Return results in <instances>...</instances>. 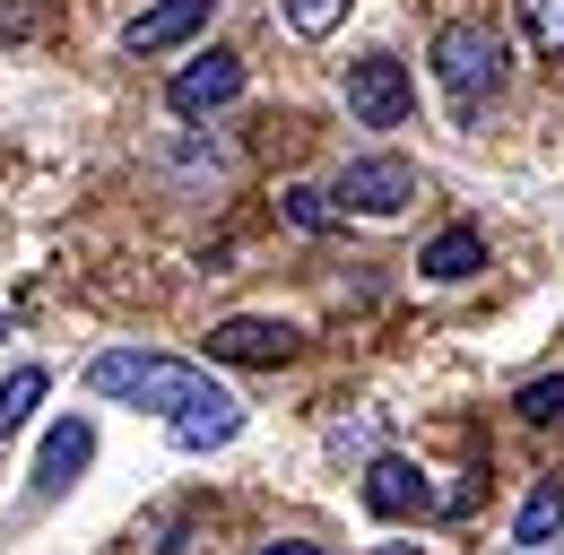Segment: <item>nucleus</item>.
I'll list each match as a JSON object with an SVG mask.
<instances>
[{
    "label": "nucleus",
    "instance_id": "22",
    "mask_svg": "<svg viewBox=\"0 0 564 555\" xmlns=\"http://www.w3.org/2000/svg\"><path fill=\"white\" fill-rule=\"evenodd\" d=\"M503 555H556V547H521V538H512V547H503Z\"/></svg>",
    "mask_w": 564,
    "mask_h": 555
},
{
    "label": "nucleus",
    "instance_id": "1",
    "mask_svg": "<svg viewBox=\"0 0 564 555\" xmlns=\"http://www.w3.org/2000/svg\"><path fill=\"white\" fill-rule=\"evenodd\" d=\"M434 78H443L452 122H478L495 96H503V35H495L487 18H452L434 35Z\"/></svg>",
    "mask_w": 564,
    "mask_h": 555
},
{
    "label": "nucleus",
    "instance_id": "5",
    "mask_svg": "<svg viewBox=\"0 0 564 555\" xmlns=\"http://www.w3.org/2000/svg\"><path fill=\"white\" fill-rule=\"evenodd\" d=\"M235 96H243V62H235L226 44H209L200 62H183V69H174V87H165V105H174L183 122H209V113H226Z\"/></svg>",
    "mask_w": 564,
    "mask_h": 555
},
{
    "label": "nucleus",
    "instance_id": "9",
    "mask_svg": "<svg viewBox=\"0 0 564 555\" xmlns=\"http://www.w3.org/2000/svg\"><path fill=\"white\" fill-rule=\"evenodd\" d=\"M165 425H174V451H217V443H235V434H243V400L209 382L192 409H174Z\"/></svg>",
    "mask_w": 564,
    "mask_h": 555
},
{
    "label": "nucleus",
    "instance_id": "21",
    "mask_svg": "<svg viewBox=\"0 0 564 555\" xmlns=\"http://www.w3.org/2000/svg\"><path fill=\"white\" fill-rule=\"evenodd\" d=\"M261 555H322V547H313V538H270Z\"/></svg>",
    "mask_w": 564,
    "mask_h": 555
},
{
    "label": "nucleus",
    "instance_id": "13",
    "mask_svg": "<svg viewBox=\"0 0 564 555\" xmlns=\"http://www.w3.org/2000/svg\"><path fill=\"white\" fill-rule=\"evenodd\" d=\"M35 400H44V364H18V373L0 382V443H9V434L35 416Z\"/></svg>",
    "mask_w": 564,
    "mask_h": 555
},
{
    "label": "nucleus",
    "instance_id": "6",
    "mask_svg": "<svg viewBox=\"0 0 564 555\" xmlns=\"http://www.w3.org/2000/svg\"><path fill=\"white\" fill-rule=\"evenodd\" d=\"M295 347H304V330H295V322H270V313H235V322L209 330L217 364H286Z\"/></svg>",
    "mask_w": 564,
    "mask_h": 555
},
{
    "label": "nucleus",
    "instance_id": "24",
    "mask_svg": "<svg viewBox=\"0 0 564 555\" xmlns=\"http://www.w3.org/2000/svg\"><path fill=\"white\" fill-rule=\"evenodd\" d=\"M0 339H9V313H0Z\"/></svg>",
    "mask_w": 564,
    "mask_h": 555
},
{
    "label": "nucleus",
    "instance_id": "8",
    "mask_svg": "<svg viewBox=\"0 0 564 555\" xmlns=\"http://www.w3.org/2000/svg\"><path fill=\"white\" fill-rule=\"evenodd\" d=\"M209 18H217V0H156V9H140V18L122 26V44H131V53H174V44H192Z\"/></svg>",
    "mask_w": 564,
    "mask_h": 555
},
{
    "label": "nucleus",
    "instance_id": "3",
    "mask_svg": "<svg viewBox=\"0 0 564 555\" xmlns=\"http://www.w3.org/2000/svg\"><path fill=\"white\" fill-rule=\"evenodd\" d=\"M348 113L365 122V131H400V122L417 113L409 69L391 62V53H365V62H348Z\"/></svg>",
    "mask_w": 564,
    "mask_h": 555
},
{
    "label": "nucleus",
    "instance_id": "15",
    "mask_svg": "<svg viewBox=\"0 0 564 555\" xmlns=\"http://www.w3.org/2000/svg\"><path fill=\"white\" fill-rule=\"evenodd\" d=\"M521 9V35L539 44V62H564V0H512Z\"/></svg>",
    "mask_w": 564,
    "mask_h": 555
},
{
    "label": "nucleus",
    "instance_id": "19",
    "mask_svg": "<svg viewBox=\"0 0 564 555\" xmlns=\"http://www.w3.org/2000/svg\"><path fill=\"white\" fill-rule=\"evenodd\" d=\"M165 174H217V183H226V174H235V148H192V139H174V148H165Z\"/></svg>",
    "mask_w": 564,
    "mask_h": 555
},
{
    "label": "nucleus",
    "instance_id": "7",
    "mask_svg": "<svg viewBox=\"0 0 564 555\" xmlns=\"http://www.w3.org/2000/svg\"><path fill=\"white\" fill-rule=\"evenodd\" d=\"M365 512H382V521L434 512V486H425V469H417V460H400V451H373V460H365Z\"/></svg>",
    "mask_w": 564,
    "mask_h": 555
},
{
    "label": "nucleus",
    "instance_id": "12",
    "mask_svg": "<svg viewBox=\"0 0 564 555\" xmlns=\"http://www.w3.org/2000/svg\"><path fill=\"white\" fill-rule=\"evenodd\" d=\"M556 530H564V486L539 478V486H530V503H521V530H512V538H521V547H547Z\"/></svg>",
    "mask_w": 564,
    "mask_h": 555
},
{
    "label": "nucleus",
    "instance_id": "4",
    "mask_svg": "<svg viewBox=\"0 0 564 555\" xmlns=\"http://www.w3.org/2000/svg\"><path fill=\"white\" fill-rule=\"evenodd\" d=\"M330 200H339V217H400L417 200V165L409 156H356Z\"/></svg>",
    "mask_w": 564,
    "mask_h": 555
},
{
    "label": "nucleus",
    "instance_id": "18",
    "mask_svg": "<svg viewBox=\"0 0 564 555\" xmlns=\"http://www.w3.org/2000/svg\"><path fill=\"white\" fill-rule=\"evenodd\" d=\"M512 409H521V425H556V416H564V373L521 382V400H512Z\"/></svg>",
    "mask_w": 564,
    "mask_h": 555
},
{
    "label": "nucleus",
    "instance_id": "2",
    "mask_svg": "<svg viewBox=\"0 0 564 555\" xmlns=\"http://www.w3.org/2000/svg\"><path fill=\"white\" fill-rule=\"evenodd\" d=\"M87 391L96 400H131V409H192L200 391H209V373L200 364H183V356H148V347H113V356H96L87 364Z\"/></svg>",
    "mask_w": 564,
    "mask_h": 555
},
{
    "label": "nucleus",
    "instance_id": "16",
    "mask_svg": "<svg viewBox=\"0 0 564 555\" xmlns=\"http://www.w3.org/2000/svg\"><path fill=\"white\" fill-rule=\"evenodd\" d=\"M279 208H286V226H304V235H330V226H339V200L313 192V183H286Z\"/></svg>",
    "mask_w": 564,
    "mask_h": 555
},
{
    "label": "nucleus",
    "instance_id": "23",
    "mask_svg": "<svg viewBox=\"0 0 564 555\" xmlns=\"http://www.w3.org/2000/svg\"><path fill=\"white\" fill-rule=\"evenodd\" d=\"M373 555H417V547H373Z\"/></svg>",
    "mask_w": 564,
    "mask_h": 555
},
{
    "label": "nucleus",
    "instance_id": "10",
    "mask_svg": "<svg viewBox=\"0 0 564 555\" xmlns=\"http://www.w3.org/2000/svg\"><path fill=\"white\" fill-rule=\"evenodd\" d=\"M87 460H96V425H87V416H62V425L44 434V451H35V494L53 503V494H62Z\"/></svg>",
    "mask_w": 564,
    "mask_h": 555
},
{
    "label": "nucleus",
    "instance_id": "17",
    "mask_svg": "<svg viewBox=\"0 0 564 555\" xmlns=\"http://www.w3.org/2000/svg\"><path fill=\"white\" fill-rule=\"evenodd\" d=\"M279 18L295 26V35H304V44H322V35L348 18V0H279Z\"/></svg>",
    "mask_w": 564,
    "mask_h": 555
},
{
    "label": "nucleus",
    "instance_id": "14",
    "mask_svg": "<svg viewBox=\"0 0 564 555\" xmlns=\"http://www.w3.org/2000/svg\"><path fill=\"white\" fill-rule=\"evenodd\" d=\"M322 443H330V460H373V451H382V416L356 409V416H339Z\"/></svg>",
    "mask_w": 564,
    "mask_h": 555
},
{
    "label": "nucleus",
    "instance_id": "20",
    "mask_svg": "<svg viewBox=\"0 0 564 555\" xmlns=\"http://www.w3.org/2000/svg\"><path fill=\"white\" fill-rule=\"evenodd\" d=\"M44 35V0H0V44H35Z\"/></svg>",
    "mask_w": 564,
    "mask_h": 555
},
{
    "label": "nucleus",
    "instance_id": "11",
    "mask_svg": "<svg viewBox=\"0 0 564 555\" xmlns=\"http://www.w3.org/2000/svg\"><path fill=\"white\" fill-rule=\"evenodd\" d=\"M478 270H487V235L478 226H443L417 252V278H434V286H460V278H478Z\"/></svg>",
    "mask_w": 564,
    "mask_h": 555
}]
</instances>
